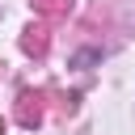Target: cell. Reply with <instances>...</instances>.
Returning <instances> with one entry per match:
<instances>
[{"mask_svg": "<svg viewBox=\"0 0 135 135\" xmlns=\"http://www.w3.org/2000/svg\"><path fill=\"white\" fill-rule=\"evenodd\" d=\"M0 135H4V122H0Z\"/></svg>", "mask_w": 135, "mask_h": 135, "instance_id": "cell-3", "label": "cell"}, {"mask_svg": "<svg viewBox=\"0 0 135 135\" xmlns=\"http://www.w3.org/2000/svg\"><path fill=\"white\" fill-rule=\"evenodd\" d=\"M17 118H21L25 127H34V122L42 118V105H38V93H21V110H17Z\"/></svg>", "mask_w": 135, "mask_h": 135, "instance_id": "cell-1", "label": "cell"}, {"mask_svg": "<svg viewBox=\"0 0 135 135\" xmlns=\"http://www.w3.org/2000/svg\"><path fill=\"white\" fill-rule=\"evenodd\" d=\"M21 46H25L30 55H42V51H46V30H42V25H38V30L30 25V30H25V38H21Z\"/></svg>", "mask_w": 135, "mask_h": 135, "instance_id": "cell-2", "label": "cell"}]
</instances>
